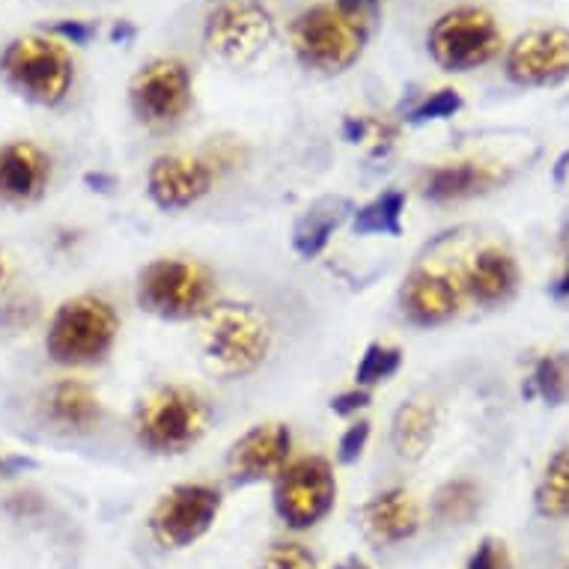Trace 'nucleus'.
Listing matches in <instances>:
<instances>
[{
    "label": "nucleus",
    "mask_w": 569,
    "mask_h": 569,
    "mask_svg": "<svg viewBox=\"0 0 569 569\" xmlns=\"http://www.w3.org/2000/svg\"><path fill=\"white\" fill-rule=\"evenodd\" d=\"M51 179L48 156L30 140H12L0 147V197L12 203H28L42 197Z\"/></svg>",
    "instance_id": "nucleus-16"
},
{
    "label": "nucleus",
    "mask_w": 569,
    "mask_h": 569,
    "mask_svg": "<svg viewBox=\"0 0 569 569\" xmlns=\"http://www.w3.org/2000/svg\"><path fill=\"white\" fill-rule=\"evenodd\" d=\"M567 569H569V567H567Z\"/></svg>",
    "instance_id": "nucleus-38"
},
{
    "label": "nucleus",
    "mask_w": 569,
    "mask_h": 569,
    "mask_svg": "<svg viewBox=\"0 0 569 569\" xmlns=\"http://www.w3.org/2000/svg\"><path fill=\"white\" fill-rule=\"evenodd\" d=\"M147 186L161 209H188L212 191V168L191 156H161L152 161Z\"/></svg>",
    "instance_id": "nucleus-14"
},
{
    "label": "nucleus",
    "mask_w": 569,
    "mask_h": 569,
    "mask_svg": "<svg viewBox=\"0 0 569 569\" xmlns=\"http://www.w3.org/2000/svg\"><path fill=\"white\" fill-rule=\"evenodd\" d=\"M402 365V352L397 346H382L373 343L361 358V365L355 370V379L361 388H370V385H379L385 379H391Z\"/></svg>",
    "instance_id": "nucleus-27"
},
{
    "label": "nucleus",
    "mask_w": 569,
    "mask_h": 569,
    "mask_svg": "<svg viewBox=\"0 0 569 569\" xmlns=\"http://www.w3.org/2000/svg\"><path fill=\"white\" fill-rule=\"evenodd\" d=\"M117 331H120V319L108 301L96 296H78L57 308L48 326L46 349L57 365H93L111 352Z\"/></svg>",
    "instance_id": "nucleus-4"
},
{
    "label": "nucleus",
    "mask_w": 569,
    "mask_h": 569,
    "mask_svg": "<svg viewBox=\"0 0 569 569\" xmlns=\"http://www.w3.org/2000/svg\"><path fill=\"white\" fill-rule=\"evenodd\" d=\"M400 305L402 313L415 326H441V322H448V319H453L459 313L462 287L450 274L418 269L411 271L409 280L402 283Z\"/></svg>",
    "instance_id": "nucleus-15"
},
{
    "label": "nucleus",
    "mask_w": 569,
    "mask_h": 569,
    "mask_svg": "<svg viewBox=\"0 0 569 569\" xmlns=\"http://www.w3.org/2000/svg\"><path fill=\"white\" fill-rule=\"evenodd\" d=\"M93 24H84V21H60V24H54V33H60V37L72 39V42H87V39L93 37Z\"/></svg>",
    "instance_id": "nucleus-34"
},
{
    "label": "nucleus",
    "mask_w": 569,
    "mask_h": 569,
    "mask_svg": "<svg viewBox=\"0 0 569 569\" xmlns=\"http://www.w3.org/2000/svg\"><path fill=\"white\" fill-rule=\"evenodd\" d=\"M370 24L343 12L337 3H322L301 12L292 24V48L308 69L337 76L361 57Z\"/></svg>",
    "instance_id": "nucleus-2"
},
{
    "label": "nucleus",
    "mask_w": 569,
    "mask_h": 569,
    "mask_svg": "<svg viewBox=\"0 0 569 569\" xmlns=\"http://www.w3.org/2000/svg\"><path fill=\"white\" fill-rule=\"evenodd\" d=\"M462 108V99H459L457 90H439L432 93L427 102H420L415 111H411V122H427V120H448Z\"/></svg>",
    "instance_id": "nucleus-29"
},
{
    "label": "nucleus",
    "mask_w": 569,
    "mask_h": 569,
    "mask_svg": "<svg viewBox=\"0 0 569 569\" xmlns=\"http://www.w3.org/2000/svg\"><path fill=\"white\" fill-rule=\"evenodd\" d=\"M7 280V262H3V253H0V283Z\"/></svg>",
    "instance_id": "nucleus-37"
},
{
    "label": "nucleus",
    "mask_w": 569,
    "mask_h": 569,
    "mask_svg": "<svg viewBox=\"0 0 569 569\" xmlns=\"http://www.w3.org/2000/svg\"><path fill=\"white\" fill-rule=\"evenodd\" d=\"M367 406H370V393H367L365 388H361V391L355 388V391H346L331 400V411H335V415H340V418H349V415L367 409Z\"/></svg>",
    "instance_id": "nucleus-32"
},
{
    "label": "nucleus",
    "mask_w": 569,
    "mask_h": 569,
    "mask_svg": "<svg viewBox=\"0 0 569 569\" xmlns=\"http://www.w3.org/2000/svg\"><path fill=\"white\" fill-rule=\"evenodd\" d=\"M533 388L549 406H563L569 400V352L546 355L533 370Z\"/></svg>",
    "instance_id": "nucleus-26"
},
{
    "label": "nucleus",
    "mask_w": 569,
    "mask_h": 569,
    "mask_svg": "<svg viewBox=\"0 0 569 569\" xmlns=\"http://www.w3.org/2000/svg\"><path fill=\"white\" fill-rule=\"evenodd\" d=\"M507 179V173L495 164L480 161H457L441 164L423 182V197L432 203H450V200H468V197L486 194Z\"/></svg>",
    "instance_id": "nucleus-17"
},
{
    "label": "nucleus",
    "mask_w": 569,
    "mask_h": 569,
    "mask_svg": "<svg viewBox=\"0 0 569 569\" xmlns=\"http://www.w3.org/2000/svg\"><path fill=\"white\" fill-rule=\"evenodd\" d=\"M480 492L471 480H450L432 498V513L441 522H468L477 513Z\"/></svg>",
    "instance_id": "nucleus-25"
},
{
    "label": "nucleus",
    "mask_w": 569,
    "mask_h": 569,
    "mask_svg": "<svg viewBox=\"0 0 569 569\" xmlns=\"http://www.w3.org/2000/svg\"><path fill=\"white\" fill-rule=\"evenodd\" d=\"M206 423H209V409L203 397L186 385H168L150 393L138 406L134 415V432L138 441L152 453L173 457L186 453L203 439Z\"/></svg>",
    "instance_id": "nucleus-3"
},
{
    "label": "nucleus",
    "mask_w": 569,
    "mask_h": 569,
    "mask_svg": "<svg viewBox=\"0 0 569 569\" xmlns=\"http://www.w3.org/2000/svg\"><path fill=\"white\" fill-rule=\"evenodd\" d=\"M466 569H513V558L501 540H483L477 546V551L468 558Z\"/></svg>",
    "instance_id": "nucleus-30"
},
{
    "label": "nucleus",
    "mask_w": 569,
    "mask_h": 569,
    "mask_svg": "<svg viewBox=\"0 0 569 569\" xmlns=\"http://www.w3.org/2000/svg\"><path fill=\"white\" fill-rule=\"evenodd\" d=\"M206 46L227 63H251L274 39V19L260 0H221L206 16Z\"/></svg>",
    "instance_id": "nucleus-8"
},
{
    "label": "nucleus",
    "mask_w": 569,
    "mask_h": 569,
    "mask_svg": "<svg viewBox=\"0 0 569 569\" xmlns=\"http://www.w3.org/2000/svg\"><path fill=\"white\" fill-rule=\"evenodd\" d=\"M131 111L152 129L177 126L191 108V76L186 63L161 57L140 69L129 87Z\"/></svg>",
    "instance_id": "nucleus-10"
},
{
    "label": "nucleus",
    "mask_w": 569,
    "mask_h": 569,
    "mask_svg": "<svg viewBox=\"0 0 569 569\" xmlns=\"http://www.w3.org/2000/svg\"><path fill=\"white\" fill-rule=\"evenodd\" d=\"M138 305L161 319L203 317L212 308V278L191 260H156L140 271Z\"/></svg>",
    "instance_id": "nucleus-6"
},
{
    "label": "nucleus",
    "mask_w": 569,
    "mask_h": 569,
    "mask_svg": "<svg viewBox=\"0 0 569 569\" xmlns=\"http://www.w3.org/2000/svg\"><path fill=\"white\" fill-rule=\"evenodd\" d=\"M402 206H406V197L400 191H385L382 197H376L367 206H361L355 212V233L358 236H400V218H402Z\"/></svg>",
    "instance_id": "nucleus-24"
},
{
    "label": "nucleus",
    "mask_w": 569,
    "mask_h": 569,
    "mask_svg": "<svg viewBox=\"0 0 569 569\" xmlns=\"http://www.w3.org/2000/svg\"><path fill=\"white\" fill-rule=\"evenodd\" d=\"M292 450L290 427L283 423H260L236 441L227 453V475L233 483H257L266 477L280 475L287 468Z\"/></svg>",
    "instance_id": "nucleus-13"
},
{
    "label": "nucleus",
    "mask_w": 569,
    "mask_h": 569,
    "mask_svg": "<svg viewBox=\"0 0 569 569\" xmlns=\"http://www.w3.org/2000/svg\"><path fill=\"white\" fill-rule=\"evenodd\" d=\"M46 415L63 430L87 432L102 418V402L84 382L63 379L46 393Z\"/></svg>",
    "instance_id": "nucleus-21"
},
{
    "label": "nucleus",
    "mask_w": 569,
    "mask_h": 569,
    "mask_svg": "<svg viewBox=\"0 0 569 569\" xmlns=\"http://www.w3.org/2000/svg\"><path fill=\"white\" fill-rule=\"evenodd\" d=\"M335 3L355 19L367 21V24H373V19L379 16V0H335Z\"/></svg>",
    "instance_id": "nucleus-33"
},
{
    "label": "nucleus",
    "mask_w": 569,
    "mask_h": 569,
    "mask_svg": "<svg viewBox=\"0 0 569 569\" xmlns=\"http://www.w3.org/2000/svg\"><path fill=\"white\" fill-rule=\"evenodd\" d=\"M337 569H370L365 563V560H358V558H352V560H346L343 567H337Z\"/></svg>",
    "instance_id": "nucleus-36"
},
{
    "label": "nucleus",
    "mask_w": 569,
    "mask_h": 569,
    "mask_svg": "<svg viewBox=\"0 0 569 569\" xmlns=\"http://www.w3.org/2000/svg\"><path fill=\"white\" fill-rule=\"evenodd\" d=\"M427 46L441 69L471 72L501 51V30L486 10L457 7L432 24Z\"/></svg>",
    "instance_id": "nucleus-7"
},
{
    "label": "nucleus",
    "mask_w": 569,
    "mask_h": 569,
    "mask_svg": "<svg viewBox=\"0 0 569 569\" xmlns=\"http://www.w3.org/2000/svg\"><path fill=\"white\" fill-rule=\"evenodd\" d=\"M352 212V203L346 197H322L317 203L310 206L305 218L296 227L292 244L305 260H313L319 253L326 251L328 239L335 233L337 227L343 224V218Z\"/></svg>",
    "instance_id": "nucleus-22"
},
{
    "label": "nucleus",
    "mask_w": 569,
    "mask_h": 569,
    "mask_svg": "<svg viewBox=\"0 0 569 569\" xmlns=\"http://www.w3.org/2000/svg\"><path fill=\"white\" fill-rule=\"evenodd\" d=\"M0 72L24 99L54 108L69 96L76 81L72 57L60 42L46 37H21L0 57Z\"/></svg>",
    "instance_id": "nucleus-5"
},
{
    "label": "nucleus",
    "mask_w": 569,
    "mask_h": 569,
    "mask_svg": "<svg viewBox=\"0 0 569 569\" xmlns=\"http://www.w3.org/2000/svg\"><path fill=\"white\" fill-rule=\"evenodd\" d=\"M365 528L376 542H385V546L409 540L420 528V513L415 498L406 489L379 492L365 507Z\"/></svg>",
    "instance_id": "nucleus-18"
},
{
    "label": "nucleus",
    "mask_w": 569,
    "mask_h": 569,
    "mask_svg": "<svg viewBox=\"0 0 569 569\" xmlns=\"http://www.w3.org/2000/svg\"><path fill=\"white\" fill-rule=\"evenodd\" d=\"M337 501L335 471L322 457H301L278 475L274 510L283 522L305 531L322 522Z\"/></svg>",
    "instance_id": "nucleus-9"
},
{
    "label": "nucleus",
    "mask_w": 569,
    "mask_h": 569,
    "mask_svg": "<svg viewBox=\"0 0 569 569\" xmlns=\"http://www.w3.org/2000/svg\"><path fill=\"white\" fill-rule=\"evenodd\" d=\"M260 569H317V558L301 542H274L266 551Z\"/></svg>",
    "instance_id": "nucleus-28"
},
{
    "label": "nucleus",
    "mask_w": 569,
    "mask_h": 569,
    "mask_svg": "<svg viewBox=\"0 0 569 569\" xmlns=\"http://www.w3.org/2000/svg\"><path fill=\"white\" fill-rule=\"evenodd\" d=\"M436 430H439L436 402L415 397V400L402 402L393 415L391 445L402 459H420L436 441Z\"/></svg>",
    "instance_id": "nucleus-20"
},
{
    "label": "nucleus",
    "mask_w": 569,
    "mask_h": 569,
    "mask_svg": "<svg viewBox=\"0 0 569 569\" xmlns=\"http://www.w3.org/2000/svg\"><path fill=\"white\" fill-rule=\"evenodd\" d=\"M507 76L522 87H551L569 78V30H531L507 54Z\"/></svg>",
    "instance_id": "nucleus-12"
},
{
    "label": "nucleus",
    "mask_w": 569,
    "mask_h": 569,
    "mask_svg": "<svg viewBox=\"0 0 569 569\" xmlns=\"http://www.w3.org/2000/svg\"><path fill=\"white\" fill-rule=\"evenodd\" d=\"M367 439H370V423H367V420H358V423H352V427L343 432L340 448H337V457H340V462H355V459L361 457L367 448Z\"/></svg>",
    "instance_id": "nucleus-31"
},
{
    "label": "nucleus",
    "mask_w": 569,
    "mask_h": 569,
    "mask_svg": "<svg viewBox=\"0 0 569 569\" xmlns=\"http://www.w3.org/2000/svg\"><path fill=\"white\" fill-rule=\"evenodd\" d=\"M516 287H519V266L510 253L498 248H486L468 266L466 290L480 305H501L513 296Z\"/></svg>",
    "instance_id": "nucleus-19"
},
{
    "label": "nucleus",
    "mask_w": 569,
    "mask_h": 569,
    "mask_svg": "<svg viewBox=\"0 0 569 569\" xmlns=\"http://www.w3.org/2000/svg\"><path fill=\"white\" fill-rule=\"evenodd\" d=\"M221 513V492L206 483L170 489L150 516V531L164 549H186L203 537Z\"/></svg>",
    "instance_id": "nucleus-11"
},
{
    "label": "nucleus",
    "mask_w": 569,
    "mask_h": 569,
    "mask_svg": "<svg viewBox=\"0 0 569 569\" xmlns=\"http://www.w3.org/2000/svg\"><path fill=\"white\" fill-rule=\"evenodd\" d=\"M551 292H555V299H569V271L555 283V290Z\"/></svg>",
    "instance_id": "nucleus-35"
},
{
    "label": "nucleus",
    "mask_w": 569,
    "mask_h": 569,
    "mask_svg": "<svg viewBox=\"0 0 569 569\" xmlns=\"http://www.w3.org/2000/svg\"><path fill=\"white\" fill-rule=\"evenodd\" d=\"M537 510L549 519H567L569 516V448H560L549 459L537 486Z\"/></svg>",
    "instance_id": "nucleus-23"
},
{
    "label": "nucleus",
    "mask_w": 569,
    "mask_h": 569,
    "mask_svg": "<svg viewBox=\"0 0 569 569\" xmlns=\"http://www.w3.org/2000/svg\"><path fill=\"white\" fill-rule=\"evenodd\" d=\"M209 365L224 376H248L269 358L271 326L253 305H212L200 328Z\"/></svg>",
    "instance_id": "nucleus-1"
}]
</instances>
